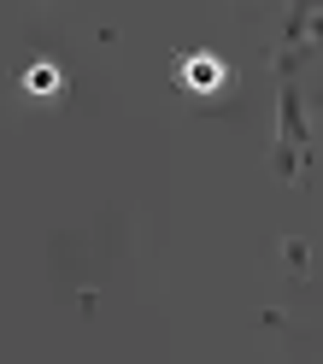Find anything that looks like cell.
I'll return each instance as SVG.
<instances>
[{
  "label": "cell",
  "mask_w": 323,
  "mask_h": 364,
  "mask_svg": "<svg viewBox=\"0 0 323 364\" xmlns=\"http://www.w3.org/2000/svg\"><path fill=\"white\" fill-rule=\"evenodd\" d=\"M182 77H189L194 88H218L223 82V65L212 53H194V59H182Z\"/></svg>",
  "instance_id": "6da1fadb"
},
{
  "label": "cell",
  "mask_w": 323,
  "mask_h": 364,
  "mask_svg": "<svg viewBox=\"0 0 323 364\" xmlns=\"http://www.w3.org/2000/svg\"><path fill=\"white\" fill-rule=\"evenodd\" d=\"M30 88H41V95H48V88H53V65H36V77H30Z\"/></svg>",
  "instance_id": "7a4b0ae2"
}]
</instances>
